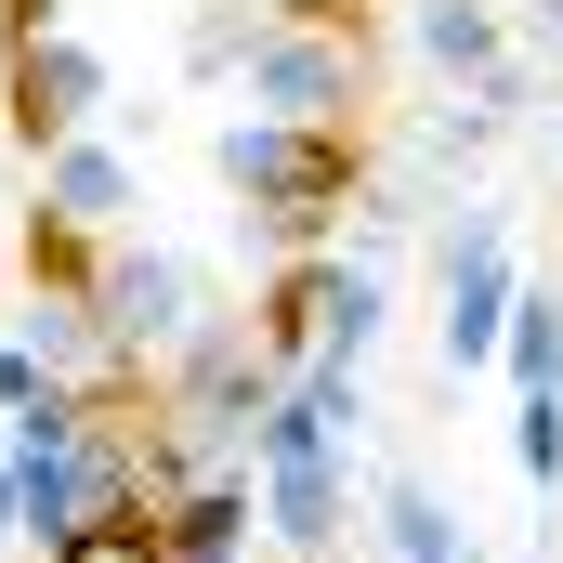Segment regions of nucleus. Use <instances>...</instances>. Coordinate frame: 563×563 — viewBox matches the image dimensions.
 Masks as SVG:
<instances>
[{
	"instance_id": "obj_5",
	"label": "nucleus",
	"mask_w": 563,
	"mask_h": 563,
	"mask_svg": "<svg viewBox=\"0 0 563 563\" xmlns=\"http://www.w3.org/2000/svg\"><path fill=\"white\" fill-rule=\"evenodd\" d=\"M511 236H498V210H459L445 223V367H498V341H511Z\"/></svg>"
},
{
	"instance_id": "obj_20",
	"label": "nucleus",
	"mask_w": 563,
	"mask_h": 563,
	"mask_svg": "<svg viewBox=\"0 0 563 563\" xmlns=\"http://www.w3.org/2000/svg\"><path fill=\"white\" fill-rule=\"evenodd\" d=\"M459 563H472V551H459Z\"/></svg>"
},
{
	"instance_id": "obj_19",
	"label": "nucleus",
	"mask_w": 563,
	"mask_h": 563,
	"mask_svg": "<svg viewBox=\"0 0 563 563\" xmlns=\"http://www.w3.org/2000/svg\"><path fill=\"white\" fill-rule=\"evenodd\" d=\"M538 53H551V66H563V0H538Z\"/></svg>"
},
{
	"instance_id": "obj_1",
	"label": "nucleus",
	"mask_w": 563,
	"mask_h": 563,
	"mask_svg": "<svg viewBox=\"0 0 563 563\" xmlns=\"http://www.w3.org/2000/svg\"><path fill=\"white\" fill-rule=\"evenodd\" d=\"M210 170L250 197V223L276 236V250H328V223L341 210H367L354 197V132H328V119H223L210 132Z\"/></svg>"
},
{
	"instance_id": "obj_14",
	"label": "nucleus",
	"mask_w": 563,
	"mask_h": 563,
	"mask_svg": "<svg viewBox=\"0 0 563 563\" xmlns=\"http://www.w3.org/2000/svg\"><path fill=\"white\" fill-rule=\"evenodd\" d=\"M250 40H263V13H250V0H210V13L184 26V79H250Z\"/></svg>"
},
{
	"instance_id": "obj_17",
	"label": "nucleus",
	"mask_w": 563,
	"mask_h": 563,
	"mask_svg": "<svg viewBox=\"0 0 563 563\" xmlns=\"http://www.w3.org/2000/svg\"><path fill=\"white\" fill-rule=\"evenodd\" d=\"M263 13H276V26H341L354 0H263Z\"/></svg>"
},
{
	"instance_id": "obj_18",
	"label": "nucleus",
	"mask_w": 563,
	"mask_h": 563,
	"mask_svg": "<svg viewBox=\"0 0 563 563\" xmlns=\"http://www.w3.org/2000/svg\"><path fill=\"white\" fill-rule=\"evenodd\" d=\"M26 538V498H13V445H0V551Z\"/></svg>"
},
{
	"instance_id": "obj_12",
	"label": "nucleus",
	"mask_w": 563,
	"mask_h": 563,
	"mask_svg": "<svg viewBox=\"0 0 563 563\" xmlns=\"http://www.w3.org/2000/svg\"><path fill=\"white\" fill-rule=\"evenodd\" d=\"M380 551H394V563H459V551H472V525L432 498L420 472H394V485H380Z\"/></svg>"
},
{
	"instance_id": "obj_8",
	"label": "nucleus",
	"mask_w": 563,
	"mask_h": 563,
	"mask_svg": "<svg viewBox=\"0 0 563 563\" xmlns=\"http://www.w3.org/2000/svg\"><path fill=\"white\" fill-rule=\"evenodd\" d=\"M250 525H263V472L223 459L210 485H184V498L157 511V563H236V551H250Z\"/></svg>"
},
{
	"instance_id": "obj_3",
	"label": "nucleus",
	"mask_w": 563,
	"mask_h": 563,
	"mask_svg": "<svg viewBox=\"0 0 563 563\" xmlns=\"http://www.w3.org/2000/svg\"><path fill=\"white\" fill-rule=\"evenodd\" d=\"M92 314H106V341L157 380V367L210 328V276H197L184 250H132V236H106V263H92Z\"/></svg>"
},
{
	"instance_id": "obj_2",
	"label": "nucleus",
	"mask_w": 563,
	"mask_h": 563,
	"mask_svg": "<svg viewBox=\"0 0 563 563\" xmlns=\"http://www.w3.org/2000/svg\"><path fill=\"white\" fill-rule=\"evenodd\" d=\"M276 394H288V354L250 328V314H210V328H197V341L157 367V407L197 432L210 459H250V420H263Z\"/></svg>"
},
{
	"instance_id": "obj_16",
	"label": "nucleus",
	"mask_w": 563,
	"mask_h": 563,
	"mask_svg": "<svg viewBox=\"0 0 563 563\" xmlns=\"http://www.w3.org/2000/svg\"><path fill=\"white\" fill-rule=\"evenodd\" d=\"M40 394H53V354L13 328V341H0V420H13V407H40Z\"/></svg>"
},
{
	"instance_id": "obj_10",
	"label": "nucleus",
	"mask_w": 563,
	"mask_h": 563,
	"mask_svg": "<svg viewBox=\"0 0 563 563\" xmlns=\"http://www.w3.org/2000/svg\"><path fill=\"white\" fill-rule=\"evenodd\" d=\"M407 40H420L432 79H498L511 66V26H498V0H420L407 13Z\"/></svg>"
},
{
	"instance_id": "obj_6",
	"label": "nucleus",
	"mask_w": 563,
	"mask_h": 563,
	"mask_svg": "<svg viewBox=\"0 0 563 563\" xmlns=\"http://www.w3.org/2000/svg\"><path fill=\"white\" fill-rule=\"evenodd\" d=\"M92 106H106V53H92L79 26L13 40V144H26V157L66 144V132H92Z\"/></svg>"
},
{
	"instance_id": "obj_13",
	"label": "nucleus",
	"mask_w": 563,
	"mask_h": 563,
	"mask_svg": "<svg viewBox=\"0 0 563 563\" xmlns=\"http://www.w3.org/2000/svg\"><path fill=\"white\" fill-rule=\"evenodd\" d=\"M498 367H511V394H563V288H525V301H511Z\"/></svg>"
},
{
	"instance_id": "obj_11",
	"label": "nucleus",
	"mask_w": 563,
	"mask_h": 563,
	"mask_svg": "<svg viewBox=\"0 0 563 563\" xmlns=\"http://www.w3.org/2000/svg\"><path fill=\"white\" fill-rule=\"evenodd\" d=\"M328 288H341V250H288L276 263V288H263V341H276L288 367H314V341H328Z\"/></svg>"
},
{
	"instance_id": "obj_15",
	"label": "nucleus",
	"mask_w": 563,
	"mask_h": 563,
	"mask_svg": "<svg viewBox=\"0 0 563 563\" xmlns=\"http://www.w3.org/2000/svg\"><path fill=\"white\" fill-rule=\"evenodd\" d=\"M511 472L563 485V394H511Z\"/></svg>"
},
{
	"instance_id": "obj_4",
	"label": "nucleus",
	"mask_w": 563,
	"mask_h": 563,
	"mask_svg": "<svg viewBox=\"0 0 563 563\" xmlns=\"http://www.w3.org/2000/svg\"><path fill=\"white\" fill-rule=\"evenodd\" d=\"M250 106H263V119H328V132H354V106H367V40H354V26H276V13H263V40H250Z\"/></svg>"
},
{
	"instance_id": "obj_7",
	"label": "nucleus",
	"mask_w": 563,
	"mask_h": 563,
	"mask_svg": "<svg viewBox=\"0 0 563 563\" xmlns=\"http://www.w3.org/2000/svg\"><path fill=\"white\" fill-rule=\"evenodd\" d=\"M132 197H144V170H132V157H119L106 132H66V144H40V223L119 236V223H132Z\"/></svg>"
},
{
	"instance_id": "obj_9",
	"label": "nucleus",
	"mask_w": 563,
	"mask_h": 563,
	"mask_svg": "<svg viewBox=\"0 0 563 563\" xmlns=\"http://www.w3.org/2000/svg\"><path fill=\"white\" fill-rule=\"evenodd\" d=\"M341 525H354V459H341V445L263 472V538H276V551H341Z\"/></svg>"
}]
</instances>
